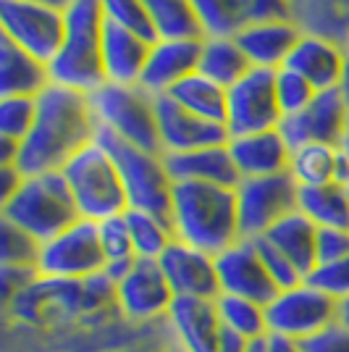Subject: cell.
I'll list each match as a JSON object with an SVG mask.
<instances>
[{
	"mask_svg": "<svg viewBox=\"0 0 349 352\" xmlns=\"http://www.w3.org/2000/svg\"><path fill=\"white\" fill-rule=\"evenodd\" d=\"M98 137V121L89 95L76 89L50 87L37 95V116L30 134L21 140L16 168L24 176L60 171L76 153Z\"/></svg>",
	"mask_w": 349,
	"mask_h": 352,
	"instance_id": "cell-1",
	"label": "cell"
},
{
	"mask_svg": "<svg viewBox=\"0 0 349 352\" xmlns=\"http://www.w3.org/2000/svg\"><path fill=\"white\" fill-rule=\"evenodd\" d=\"M168 223L179 242L203 250L213 258L242 239L234 187L176 182Z\"/></svg>",
	"mask_w": 349,
	"mask_h": 352,
	"instance_id": "cell-2",
	"label": "cell"
},
{
	"mask_svg": "<svg viewBox=\"0 0 349 352\" xmlns=\"http://www.w3.org/2000/svg\"><path fill=\"white\" fill-rule=\"evenodd\" d=\"M66 14V32L56 58L47 63L50 82L92 95L105 85L102 74V8L100 0H76Z\"/></svg>",
	"mask_w": 349,
	"mask_h": 352,
	"instance_id": "cell-3",
	"label": "cell"
},
{
	"mask_svg": "<svg viewBox=\"0 0 349 352\" xmlns=\"http://www.w3.org/2000/svg\"><path fill=\"white\" fill-rule=\"evenodd\" d=\"M0 219L11 221L43 245L76 223L79 213L63 174L50 171L24 176L19 190L0 203Z\"/></svg>",
	"mask_w": 349,
	"mask_h": 352,
	"instance_id": "cell-4",
	"label": "cell"
},
{
	"mask_svg": "<svg viewBox=\"0 0 349 352\" xmlns=\"http://www.w3.org/2000/svg\"><path fill=\"white\" fill-rule=\"evenodd\" d=\"M60 174L69 184L79 219L100 223L113 216H124L129 210V197L118 176L116 163L98 140L82 153H76L60 168Z\"/></svg>",
	"mask_w": 349,
	"mask_h": 352,
	"instance_id": "cell-5",
	"label": "cell"
},
{
	"mask_svg": "<svg viewBox=\"0 0 349 352\" xmlns=\"http://www.w3.org/2000/svg\"><path fill=\"white\" fill-rule=\"evenodd\" d=\"M89 105L98 121V129H105L134 147L163 155L158 116H155V95H150L139 85L105 82L100 89L89 95Z\"/></svg>",
	"mask_w": 349,
	"mask_h": 352,
	"instance_id": "cell-6",
	"label": "cell"
},
{
	"mask_svg": "<svg viewBox=\"0 0 349 352\" xmlns=\"http://www.w3.org/2000/svg\"><path fill=\"white\" fill-rule=\"evenodd\" d=\"M95 140L108 150V155L116 163L118 176H121L126 197H129V208L168 219L174 182L168 176L163 155L129 145L105 129H98Z\"/></svg>",
	"mask_w": 349,
	"mask_h": 352,
	"instance_id": "cell-7",
	"label": "cell"
},
{
	"mask_svg": "<svg viewBox=\"0 0 349 352\" xmlns=\"http://www.w3.org/2000/svg\"><path fill=\"white\" fill-rule=\"evenodd\" d=\"M265 316L268 334L302 344L341 321V305L310 281H302L297 287L281 289L265 305Z\"/></svg>",
	"mask_w": 349,
	"mask_h": 352,
	"instance_id": "cell-8",
	"label": "cell"
},
{
	"mask_svg": "<svg viewBox=\"0 0 349 352\" xmlns=\"http://www.w3.org/2000/svg\"><path fill=\"white\" fill-rule=\"evenodd\" d=\"M105 255L98 223L79 219L53 239L43 242L37 258V276L53 281H85L102 274Z\"/></svg>",
	"mask_w": 349,
	"mask_h": 352,
	"instance_id": "cell-9",
	"label": "cell"
},
{
	"mask_svg": "<svg viewBox=\"0 0 349 352\" xmlns=\"http://www.w3.org/2000/svg\"><path fill=\"white\" fill-rule=\"evenodd\" d=\"M234 195H236L239 234L242 239H258L268 234L281 219L297 210L300 187L289 174H276L260 179H239Z\"/></svg>",
	"mask_w": 349,
	"mask_h": 352,
	"instance_id": "cell-10",
	"label": "cell"
},
{
	"mask_svg": "<svg viewBox=\"0 0 349 352\" xmlns=\"http://www.w3.org/2000/svg\"><path fill=\"white\" fill-rule=\"evenodd\" d=\"M276 72L265 69H249L236 85L226 89V134L242 137V134H258L281 126V111L276 103Z\"/></svg>",
	"mask_w": 349,
	"mask_h": 352,
	"instance_id": "cell-11",
	"label": "cell"
},
{
	"mask_svg": "<svg viewBox=\"0 0 349 352\" xmlns=\"http://www.w3.org/2000/svg\"><path fill=\"white\" fill-rule=\"evenodd\" d=\"M0 27L3 37L50 63L63 43L66 14L32 0H0Z\"/></svg>",
	"mask_w": 349,
	"mask_h": 352,
	"instance_id": "cell-12",
	"label": "cell"
},
{
	"mask_svg": "<svg viewBox=\"0 0 349 352\" xmlns=\"http://www.w3.org/2000/svg\"><path fill=\"white\" fill-rule=\"evenodd\" d=\"M113 302L129 321H155L168 316L176 297L158 261L137 258L113 284Z\"/></svg>",
	"mask_w": 349,
	"mask_h": 352,
	"instance_id": "cell-13",
	"label": "cell"
},
{
	"mask_svg": "<svg viewBox=\"0 0 349 352\" xmlns=\"http://www.w3.org/2000/svg\"><path fill=\"white\" fill-rule=\"evenodd\" d=\"M168 326L184 352H242L245 342L232 334L216 313V300H176L168 310Z\"/></svg>",
	"mask_w": 349,
	"mask_h": 352,
	"instance_id": "cell-14",
	"label": "cell"
},
{
	"mask_svg": "<svg viewBox=\"0 0 349 352\" xmlns=\"http://www.w3.org/2000/svg\"><path fill=\"white\" fill-rule=\"evenodd\" d=\"M216 274L221 294L252 300L258 305H268L278 294V287L262 263L255 239H239L216 255Z\"/></svg>",
	"mask_w": 349,
	"mask_h": 352,
	"instance_id": "cell-15",
	"label": "cell"
},
{
	"mask_svg": "<svg viewBox=\"0 0 349 352\" xmlns=\"http://www.w3.org/2000/svg\"><path fill=\"white\" fill-rule=\"evenodd\" d=\"M203 37H236L252 24L294 19L291 0H192Z\"/></svg>",
	"mask_w": 349,
	"mask_h": 352,
	"instance_id": "cell-16",
	"label": "cell"
},
{
	"mask_svg": "<svg viewBox=\"0 0 349 352\" xmlns=\"http://www.w3.org/2000/svg\"><path fill=\"white\" fill-rule=\"evenodd\" d=\"M349 108L339 89H320L302 113L281 121V134L291 150L300 145H336L347 129Z\"/></svg>",
	"mask_w": 349,
	"mask_h": 352,
	"instance_id": "cell-17",
	"label": "cell"
},
{
	"mask_svg": "<svg viewBox=\"0 0 349 352\" xmlns=\"http://www.w3.org/2000/svg\"><path fill=\"white\" fill-rule=\"evenodd\" d=\"M160 268L174 289L176 300H207L213 302L221 294L216 258L203 250L174 239L171 248L160 255Z\"/></svg>",
	"mask_w": 349,
	"mask_h": 352,
	"instance_id": "cell-18",
	"label": "cell"
},
{
	"mask_svg": "<svg viewBox=\"0 0 349 352\" xmlns=\"http://www.w3.org/2000/svg\"><path fill=\"white\" fill-rule=\"evenodd\" d=\"M155 116H158V134L163 155L171 153H190L203 147L226 145L229 134L223 124H213L207 118L190 113L187 108L174 103L168 95L155 98Z\"/></svg>",
	"mask_w": 349,
	"mask_h": 352,
	"instance_id": "cell-19",
	"label": "cell"
},
{
	"mask_svg": "<svg viewBox=\"0 0 349 352\" xmlns=\"http://www.w3.org/2000/svg\"><path fill=\"white\" fill-rule=\"evenodd\" d=\"M200 43L203 40H155L137 85L155 98L168 95L179 82L197 72Z\"/></svg>",
	"mask_w": 349,
	"mask_h": 352,
	"instance_id": "cell-20",
	"label": "cell"
},
{
	"mask_svg": "<svg viewBox=\"0 0 349 352\" xmlns=\"http://www.w3.org/2000/svg\"><path fill=\"white\" fill-rule=\"evenodd\" d=\"M226 147L232 153L234 168H236L239 179L289 174L291 145L286 142V137L281 134V129L229 137Z\"/></svg>",
	"mask_w": 349,
	"mask_h": 352,
	"instance_id": "cell-21",
	"label": "cell"
},
{
	"mask_svg": "<svg viewBox=\"0 0 349 352\" xmlns=\"http://www.w3.org/2000/svg\"><path fill=\"white\" fill-rule=\"evenodd\" d=\"M302 27L294 19H276V21H260L252 24L245 32L236 34V43L242 53L247 56L252 69L278 72L286 66L289 53L294 50L297 40L302 37Z\"/></svg>",
	"mask_w": 349,
	"mask_h": 352,
	"instance_id": "cell-22",
	"label": "cell"
},
{
	"mask_svg": "<svg viewBox=\"0 0 349 352\" xmlns=\"http://www.w3.org/2000/svg\"><path fill=\"white\" fill-rule=\"evenodd\" d=\"M344 58H347V47L341 43L315 32H302V37L289 53L286 69L302 74L320 92V89H334L339 85Z\"/></svg>",
	"mask_w": 349,
	"mask_h": 352,
	"instance_id": "cell-23",
	"label": "cell"
},
{
	"mask_svg": "<svg viewBox=\"0 0 349 352\" xmlns=\"http://www.w3.org/2000/svg\"><path fill=\"white\" fill-rule=\"evenodd\" d=\"M153 43L113 24H102V74L108 85H137Z\"/></svg>",
	"mask_w": 349,
	"mask_h": 352,
	"instance_id": "cell-24",
	"label": "cell"
},
{
	"mask_svg": "<svg viewBox=\"0 0 349 352\" xmlns=\"http://www.w3.org/2000/svg\"><path fill=\"white\" fill-rule=\"evenodd\" d=\"M171 182H194V184H218V187H236L239 174L234 168L232 153L226 145L203 147L190 153H171L163 155Z\"/></svg>",
	"mask_w": 349,
	"mask_h": 352,
	"instance_id": "cell-25",
	"label": "cell"
},
{
	"mask_svg": "<svg viewBox=\"0 0 349 352\" xmlns=\"http://www.w3.org/2000/svg\"><path fill=\"white\" fill-rule=\"evenodd\" d=\"M50 69L47 63L21 50L16 43L0 34V98L27 95L37 98L50 87Z\"/></svg>",
	"mask_w": 349,
	"mask_h": 352,
	"instance_id": "cell-26",
	"label": "cell"
},
{
	"mask_svg": "<svg viewBox=\"0 0 349 352\" xmlns=\"http://www.w3.org/2000/svg\"><path fill=\"white\" fill-rule=\"evenodd\" d=\"M262 239L271 242L302 274V279H307L315 271V265H318V255H315L318 226L310 219H305L300 210H294L286 219L278 221L268 234H262Z\"/></svg>",
	"mask_w": 349,
	"mask_h": 352,
	"instance_id": "cell-27",
	"label": "cell"
},
{
	"mask_svg": "<svg viewBox=\"0 0 349 352\" xmlns=\"http://www.w3.org/2000/svg\"><path fill=\"white\" fill-rule=\"evenodd\" d=\"M249 69H252V66H249L247 56L242 53L236 37H203L197 72L205 74L207 79H213L216 85L229 89L232 85H236Z\"/></svg>",
	"mask_w": 349,
	"mask_h": 352,
	"instance_id": "cell-28",
	"label": "cell"
},
{
	"mask_svg": "<svg viewBox=\"0 0 349 352\" xmlns=\"http://www.w3.org/2000/svg\"><path fill=\"white\" fill-rule=\"evenodd\" d=\"M341 153L336 145H300L291 150L289 176L297 187H323L341 182Z\"/></svg>",
	"mask_w": 349,
	"mask_h": 352,
	"instance_id": "cell-29",
	"label": "cell"
},
{
	"mask_svg": "<svg viewBox=\"0 0 349 352\" xmlns=\"http://www.w3.org/2000/svg\"><path fill=\"white\" fill-rule=\"evenodd\" d=\"M297 210L318 229L349 226V187L331 182L323 187H300Z\"/></svg>",
	"mask_w": 349,
	"mask_h": 352,
	"instance_id": "cell-30",
	"label": "cell"
},
{
	"mask_svg": "<svg viewBox=\"0 0 349 352\" xmlns=\"http://www.w3.org/2000/svg\"><path fill=\"white\" fill-rule=\"evenodd\" d=\"M291 11L305 32L331 37L347 47L349 0H291Z\"/></svg>",
	"mask_w": 349,
	"mask_h": 352,
	"instance_id": "cell-31",
	"label": "cell"
},
{
	"mask_svg": "<svg viewBox=\"0 0 349 352\" xmlns=\"http://www.w3.org/2000/svg\"><path fill=\"white\" fill-rule=\"evenodd\" d=\"M158 40H203V27L192 0H139Z\"/></svg>",
	"mask_w": 349,
	"mask_h": 352,
	"instance_id": "cell-32",
	"label": "cell"
},
{
	"mask_svg": "<svg viewBox=\"0 0 349 352\" xmlns=\"http://www.w3.org/2000/svg\"><path fill=\"white\" fill-rule=\"evenodd\" d=\"M168 98L181 105V108H187L190 113L207 118L213 124L226 121V87L216 85L213 79H207L200 72L190 74L184 82H179L168 92Z\"/></svg>",
	"mask_w": 349,
	"mask_h": 352,
	"instance_id": "cell-33",
	"label": "cell"
},
{
	"mask_svg": "<svg viewBox=\"0 0 349 352\" xmlns=\"http://www.w3.org/2000/svg\"><path fill=\"white\" fill-rule=\"evenodd\" d=\"M126 223H129V234L134 242V255L147 258V261H160V255L171 248L174 242V229L168 219L147 213V210H126Z\"/></svg>",
	"mask_w": 349,
	"mask_h": 352,
	"instance_id": "cell-34",
	"label": "cell"
},
{
	"mask_svg": "<svg viewBox=\"0 0 349 352\" xmlns=\"http://www.w3.org/2000/svg\"><path fill=\"white\" fill-rule=\"evenodd\" d=\"M216 313L223 321V326L242 342L268 337L265 305H258L252 300H242V297H232V294H218L216 297Z\"/></svg>",
	"mask_w": 349,
	"mask_h": 352,
	"instance_id": "cell-35",
	"label": "cell"
},
{
	"mask_svg": "<svg viewBox=\"0 0 349 352\" xmlns=\"http://www.w3.org/2000/svg\"><path fill=\"white\" fill-rule=\"evenodd\" d=\"M273 85H276V103L281 116L289 118L302 113L307 105L313 103V98L318 95V89L307 82L302 74L291 72L286 66H281L273 76Z\"/></svg>",
	"mask_w": 349,
	"mask_h": 352,
	"instance_id": "cell-36",
	"label": "cell"
},
{
	"mask_svg": "<svg viewBox=\"0 0 349 352\" xmlns=\"http://www.w3.org/2000/svg\"><path fill=\"white\" fill-rule=\"evenodd\" d=\"M102 19L113 27H121L126 32H134L139 37H145L150 43L158 40V34L153 30V21L147 16L145 6L139 0H100Z\"/></svg>",
	"mask_w": 349,
	"mask_h": 352,
	"instance_id": "cell-37",
	"label": "cell"
},
{
	"mask_svg": "<svg viewBox=\"0 0 349 352\" xmlns=\"http://www.w3.org/2000/svg\"><path fill=\"white\" fill-rule=\"evenodd\" d=\"M3 223V245H0V258L3 268H34L37 271V258H40V242L14 226L11 221H0Z\"/></svg>",
	"mask_w": 349,
	"mask_h": 352,
	"instance_id": "cell-38",
	"label": "cell"
},
{
	"mask_svg": "<svg viewBox=\"0 0 349 352\" xmlns=\"http://www.w3.org/2000/svg\"><path fill=\"white\" fill-rule=\"evenodd\" d=\"M34 116H37V98L27 95L0 98V137L21 142L30 134Z\"/></svg>",
	"mask_w": 349,
	"mask_h": 352,
	"instance_id": "cell-39",
	"label": "cell"
},
{
	"mask_svg": "<svg viewBox=\"0 0 349 352\" xmlns=\"http://www.w3.org/2000/svg\"><path fill=\"white\" fill-rule=\"evenodd\" d=\"M98 236H100V248L105 255V265L129 263L134 261V242L129 234V223H126V213L124 216H113L98 223Z\"/></svg>",
	"mask_w": 349,
	"mask_h": 352,
	"instance_id": "cell-40",
	"label": "cell"
},
{
	"mask_svg": "<svg viewBox=\"0 0 349 352\" xmlns=\"http://www.w3.org/2000/svg\"><path fill=\"white\" fill-rule=\"evenodd\" d=\"M313 287H318L320 292H326L328 297H334L336 302H347L349 300V255L334 263L315 265V271L307 276Z\"/></svg>",
	"mask_w": 349,
	"mask_h": 352,
	"instance_id": "cell-41",
	"label": "cell"
},
{
	"mask_svg": "<svg viewBox=\"0 0 349 352\" xmlns=\"http://www.w3.org/2000/svg\"><path fill=\"white\" fill-rule=\"evenodd\" d=\"M255 245H258V252H260L262 263H265V268H268V274H271V279H273V284L278 287V292L281 289H289V287H297V284H302V274L294 268V265L278 252L271 242H265L262 236H258L255 239Z\"/></svg>",
	"mask_w": 349,
	"mask_h": 352,
	"instance_id": "cell-42",
	"label": "cell"
},
{
	"mask_svg": "<svg viewBox=\"0 0 349 352\" xmlns=\"http://www.w3.org/2000/svg\"><path fill=\"white\" fill-rule=\"evenodd\" d=\"M318 265L334 263L349 255V226H331L318 229V245H315Z\"/></svg>",
	"mask_w": 349,
	"mask_h": 352,
	"instance_id": "cell-43",
	"label": "cell"
},
{
	"mask_svg": "<svg viewBox=\"0 0 349 352\" xmlns=\"http://www.w3.org/2000/svg\"><path fill=\"white\" fill-rule=\"evenodd\" d=\"M305 352H349V329L339 321L336 326L326 329L318 337L302 342Z\"/></svg>",
	"mask_w": 349,
	"mask_h": 352,
	"instance_id": "cell-44",
	"label": "cell"
},
{
	"mask_svg": "<svg viewBox=\"0 0 349 352\" xmlns=\"http://www.w3.org/2000/svg\"><path fill=\"white\" fill-rule=\"evenodd\" d=\"M0 179H3V192H0V203H3V200H8V197L19 190L24 174H21L16 166H0Z\"/></svg>",
	"mask_w": 349,
	"mask_h": 352,
	"instance_id": "cell-45",
	"label": "cell"
},
{
	"mask_svg": "<svg viewBox=\"0 0 349 352\" xmlns=\"http://www.w3.org/2000/svg\"><path fill=\"white\" fill-rule=\"evenodd\" d=\"M268 352H305V350H302L300 342H291V339L268 334Z\"/></svg>",
	"mask_w": 349,
	"mask_h": 352,
	"instance_id": "cell-46",
	"label": "cell"
},
{
	"mask_svg": "<svg viewBox=\"0 0 349 352\" xmlns=\"http://www.w3.org/2000/svg\"><path fill=\"white\" fill-rule=\"evenodd\" d=\"M336 89L341 92V98H344V103L349 108V50H347V58H344V69H341V76H339V85Z\"/></svg>",
	"mask_w": 349,
	"mask_h": 352,
	"instance_id": "cell-47",
	"label": "cell"
},
{
	"mask_svg": "<svg viewBox=\"0 0 349 352\" xmlns=\"http://www.w3.org/2000/svg\"><path fill=\"white\" fill-rule=\"evenodd\" d=\"M32 3H40V6H47V8H56V11H69L76 0H32Z\"/></svg>",
	"mask_w": 349,
	"mask_h": 352,
	"instance_id": "cell-48",
	"label": "cell"
},
{
	"mask_svg": "<svg viewBox=\"0 0 349 352\" xmlns=\"http://www.w3.org/2000/svg\"><path fill=\"white\" fill-rule=\"evenodd\" d=\"M242 352H268V337L252 339V342H245V350Z\"/></svg>",
	"mask_w": 349,
	"mask_h": 352,
	"instance_id": "cell-49",
	"label": "cell"
},
{
	"mask_svg": "<svg viewBox=\"0 0 349 352\" xmlns=\"http://www.w3.org/2000/svg\"><path fill=\"white\" fill-rule=\"evenodd\" d=\"M339 153H341V158L349 163V121H347L344 134H341V140H339Z\"/></svg>",
	"mask_w": 349,
	"mask_h": 352,
	"instance_id": "cell-50",
	"label": "cell"
},
{
	"mask_svg": "<svg viewBox=\"0 0 349 352\" xmlns=\"http://www.w3.org/2000/svg\"><path fill=\"white\" fill-rule=\"evenodd\" d=\"M341 323L349 329V300L347 302H341Z\"/></svg>",
	"mask_w": 349,
	"mask_h": 352,
	"instance_id": "cell-51",
	"label": "cell"
},
{
	"mask_svg": "<svg viewBox=\"0 0 349 352\" xmlns=\"http://www.w3.org/2000/svg\"><path fill=\"white\" fill-rule=\"evenodd\" d=\"M347 50H349V37H347Z\"/></svg>",
	"mask_w": 349,
	"mask_h": 352,
	"instance_id": "cell-52",
	"label": "cell"
}]
</instances>
